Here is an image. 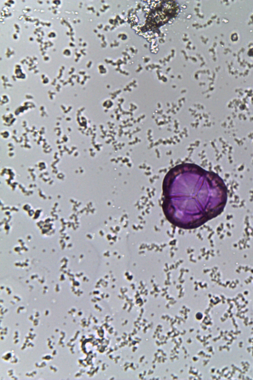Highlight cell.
I'll return each mask as SVG.
<instances>
[{"label":"cell","instance_id":"obj_1","mask_svg":"<svg viewBox=\"0 0 253 380\" xmlns=\"http://www.w3.org/2000/svg\"><path fill=\"white\" fill-rule=\"evenodd\" d=\"M177 5L173 1H167L160 4L150 13L146 21V27L153 29L164 24L178 12Z\"/></svg>","mask_w":253,"mask_h":380}]
</instances>
